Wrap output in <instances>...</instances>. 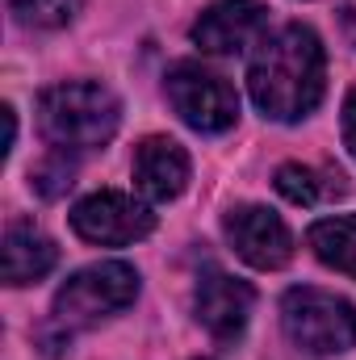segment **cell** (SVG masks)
Here are the masks:
<instances>
[{
	"label": "cell",
	"mask_w": 356,
	"mask_h": 360,
	"mask_svg": "<svg viewBox=\"0 0 356 360\" xmlns=\"http://www.w3.org/2000/svg\"><path fill=\"white\" fill-rule=\"evenodd\" d=\"M323 72H327V59H323L319 34L310 25H285L252 59V72H248L252 101L260 105L265 117L298 122L323 101Z\"/></svg>",
	"instance_id": "cell-1"
},
{
	"label": "cell",
	"mask_w": 356,
	"mask_h": 360,
	"mask_svg": "<svg viewBox=\"0 0 356 360\" xmlns=\"http://www.w3.org/2000/svg\"><path fill=\"white\" fill-rule=\"evenodd\" d=\"M59 252L55 243L34 231V222L25 218H13L4 226V281L8 285H30V281H42L46 272L55 269Z\"/></svg>",
	"instance_id": "cell-11"
},
{
	"label": "cell",
	"mask_w": 356,
	"mask_h": 360,
	"mask_svg": "<svg viewBox=\"0 0 356 360\" xmlns=\"http://www.w3.org/2000/svg\"><path fill=\"white\" fill-rule=\"evenodd\" d=\"M276 188L293 205H319L323 197L344 193V176L340 172H319V168H306V164H285V168H276Z\"/></svg>",
	"instance_id": "cell-13"
},
{
	"label": "cell",
	"mask_w": 356,
	"mask_h": 360,
	"mask_svg": "<svg viewBox=\"0 0 356 360\" xmlns=\"http://www.w3.org/2000/svg\"><path fill=\"white\" fill-rule=\"evenodd\" d=\"M72 176H76V168L68 164V155H51L30 172V188L38 197H63L72 188Z\"/></svg>",
	"instance_id": "cell-15"
},
{
	"label": "cell",
	"mask_w": 356,
	"mask_h": 360,
	"mask_svg": "<svg viewBox=\"0 0 356 360\" xmlns=\"http://www.w3.org/2000/svg\"><path fill=\"white\" fill-rule=\"evenodd\" d=\"M265 30H268V8L260 0H218L197 17L193 42L210 55H239Z\"/></svg>",
	"instance_id": "cell-7"
},
{
	"label": "cell",
	"mask_w": 356,
	"mask_h": 360,
	"mask_svg": "<svg viewBox=\"0 0 356 360\" xmlns=\"http://www.w3.org/2000/svg\"><path fill=\"white\" fill-rule=\"evenodd\" d=\"M281 323H285V335L302 352H314V356H336L356 344V310L344 297L314 289V285L285 293Z\"/></svg>",
	"instance_id": "cell-3"
},
{
	"label": "cell",
	"mask_w": 356,
	"mask_h": 360,
	"mask_svg": "<svg viewBox=\"0 0 356 360\" xmlns=\"http://www.w3.org/2000/svg\"><path fill=\"white\" fill-rule=\"evenodd\" d=\"M164 89H168V101L180 113V122L201 130V134H222L239 117V92L218 72H210V68H201L193 59H184L168 72Z\"/></svg>",
	"instance_id": "cell-5"
},
{
	"label": "cell",
	"mask_w": 356,
	"mask_h": 360,
	"mask_svg": "<svg viewBox=\"0 0 356 360\" xmlns=\"http://www.w3.org/2000/svg\"><path fill=\"white\" fill-rule=\"evenodd\" d=\"M117 122H122V105L101 84H55L38 96V126L63 151L105 147Z\"/></svg>",
	"instance_id": "cell-2"
},
{
	"label": "cell",
	"mask_w": 356,
	"mask_h": 360,
	"mask_svg": "<svg viewBox=\"0 0 356 360\" xmlns=\"http://www.w3.org/2000/svg\"><path fill=\"white\" fill-rule=\"evenodd\" d=\"M344 147L352 151V160H356V89L344 101Z\"/></svg>",
	"instance_id": "cell-16"
},
{
	"label": "cell",
	"mask_w": 356,
	"mask_h": 360,
	"mask_svg": "<svg viewBox=\"0 0 356 360\" xmlns=\"http://www.w3.org/2000/svg\"><path fill=\"white\" fill-rule=\"evenodd\" d=\"M139 293V272L122 260H105L92 269L76 272L59 297H55V319L59 327H96L101 319L126 310Z\"/></svg>",
	"instance_id": "cell-4"
},
{
	"label": "cell",
	"mask_w": 356,
	"mask_h": 360,
	"mask_svg": "<svg viewBox=\"0 0 356 360\" xmlns=\"http://www.w3.org/2000/svg\"><path fill=\"white\" fill-rule=\"evenodd\" d=\"M227 239L252 269H281L293 256L289 226L265 205H239L227 214Z\"/></svg>",
	"instance_id": "cell-8"
},
{
	"label": "cell",
	"mask_w": 356,
	"mask_h": 360,
	"mask_svg": "<svg viewBox=\"0 0 356 360\" xmlns=\"http://www.w3.org/2000/svg\"><path fill=\"white\" fill-rule=\"evenodd\" d=\"M134 180L151 201H172L189 184V155L172 139H143L134 151Z\"/></svg>",
	"instance_id": "cell-10"
},
{
	"label": "cell",
	"mask_w": 356,
	"mask_h": 360,
	"mask_svg": "<svg viewBox=\"0 0 356 360\" xmlns=\"http://www.w3.org/2000/svg\"><path fill=\"white\" fill-rule=\"evenodd\" d=\"M252 285L231 276V272H205L197 293H193V306H197V319L201 327L214 335V340H239L243 327H248V314H252Z\"/></svg>",
	"instance_id": "cell-9"
},
{
	"label": "cell",
	"mask_w": 356,
	"mask_h": 360,
	"mask_svg": "<svg viewBox=\"0 0 356 360\" xmlns=\"http://www.w3.org/2000/svg\"><path fill=\"white\" fill-rule=\"evenodd\" d=\"M72 226H76V235L89 239V243L126 248V243H139V239H147V235L155 231V214H151L143 201L105 188V193L84 197V201L72 210Z\"/></svg>",
	"instance_id": "cell-6"
},
{
	"label": "cell",
	"mask_w": 356,
	"mask_h": 360,
	"mask_svg": "<svg viewBox=\"0 0 356 360\" xmlns=\"http://www.w3.org/2000/svg\"><path fill=\"white\" fill-rule=\"evenodd\" d=\"M306 243L314 248V256L327 264V269L356 276V214L344 218H319L306 235Z\"/></svg>",
	"instance_id": "cell-12"
},
{
	"label": "cell",
	"mask_w": 356,
	"mask_h": 360,
	"mask_svg": "<svg viewBox=\"0 0 356 360\" xmlns=\"http://www.w3.org/2000/svg\"><path fill=\"white\" fill-rule=\"evenodd\" d=\"M76 8H80V0H8V13L21 25H38V30L68 25L76 17Z\"/></svg>",
	"instance_id": "cell-14"
}]
</instances>
